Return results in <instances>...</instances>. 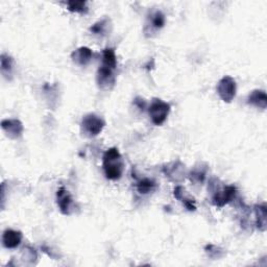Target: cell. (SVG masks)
<instances>
[{
    "label": "cell",
    "instance_id": "4fadbf2b",
    "mask_svg": "<svg viewBox=\"0 0 267 267\" xmlns=\"http://www.w3.org/2000/svg\"><path fill=\"white\" fill-rule=\"evenodd\" d=\"M137 189H138L139 193L147 194L149 192H152L156 189V183L150 179L144 178L138 182V184H137Z\"/></svg>",
    "mask_w": 267,
    "mask_h": 267
},
{
    "label": "cell",
    "instance_id": "7a4b0ae2",
    "mask_svg": "<svg viewBox=\"0 0 267 267\" xmlns=\"http://www.w3.org/2000/svg\"><path fill=\"white\" fill-rule=\"evenodd\" d=\"M170 112V105L161 99H155L154 102L151 103L148 114L150 116V119L152 123L156 125H161L163 124L165 120L167 119V116L169 115Z\"/></svg>",
    "mask_w": 267,
    "mask_h": 267
},
{
    "label": "cell",
    "instance_id": "3957f363",
    "mask_svg": "<svg viewBox=\"0 0 267 267\" xmlns=\"http://www.w3.org/2000/svg\"><path fill=\"white\" fill-rule=\"evenodd\" d=\"M104 127V121L95 114H89L82 120V133L88 137H95L102 133Z\"/></svg>",
    "mask_w": 267,
    "mask_h": 267
},
{
    "label": "cell",
    "instance_id": "9a60e30c",
    "mask_svg": "<svg viewBox=\"0 0 267 267\" xmlns=\"http://www.w3.org/2000/svg\"><path fill=\"white\" fill-rule=\"evenodd\" d=\"M151 24L155 28L159 29L162 28L165 24V16L162 12H156L154 15L151 16Z\"/></svg>",
    "mask_w": 267,
    "mask_h": 267
},
{
    "label": "cell",
    "instance_id": "7c38bea8",
    "mask_svg": "<svg viewBox=\"0 0 267 267\" xmlns=\"http://www.w3.org/2000/svg\"><path fill=\"white\" fill-rule=\"evenodd\" d=\"M103 65L110 67L112 69H115L117 66V59L115 51L112 48H106L103 53Z\"/></svg>",
    "mask_w": 267,
    "mask_h": 267
},
{
    "label": "cell",
    "instance_id": "ac0fdd59",
    "mask_svg": "<svg viewBox=\"0 0 267 267\" xmlns=\"http://www.w3.org/2000/svg\"><path fill=\"white\" fill-rule=\"evenodd\" d=\"M105 28H106V21L103 20V21L97 22V23H95L93 26H91L90 30L96 35H101V34L103 35L105 32Z\"/></svg>",
    "mask_w": 267,
    "mask_h": 267
},
{
    "label": "cell",
    "instance_id": "5bb4252c",
    "mask_svg": "<svg viewBox=\"0 0 267 267\" xmlns=\"http://www.w3.org/2000/svg\"><path fill=\"white\" fill-rule=\"evenodd\" d=\"M256 216H257V226L259 230L265 231L266 227V208L265 205H258L256 208Z\"/></svg>",
    "mask_w": 267,
    "mask_h": 267
},
{
    "label": "cell",
    "instance_id": "6da1fadb",
    "mask_svg": "<svg viewBox=\"0 0 267 267\" xmlns=\"http://www.w3.org/2000/svg\"><path fill=\"white\" fill-rule=\"evenodd\" d=\"M103 167L105 177L109 180L116 181L121 178L124 169V163L117 148L112 147L104 152L103 158Z\"/></svg>",
    "mask_w": 267,
    "mask_h": 267
},
{
    "label": "cell",
    "instance_id": "9c48e42d",
    "mask_svg": "<svg viewBox=\"0 0 267 267\" xmlns=\"http://www.w3.org/2000/svg\"><path fill=\"white\" fill-rule=\"evenodd\" d=\"M22 241V234L19 231L6 230L2 236V243L6 248H16Z\"/></svg>",
    "mask_w": 267,
    "mask_h": 267
},
{
    "label": "cell",
    "instance_id": "5b68a950",
    "mask_svg": "<svg viewBox=\"0 0 267 267\" xmlns=\"http://www.w3.org/2000/svg\"><path fill=\"white\" fill-rule=\"evenodd\" d=\"M236 195V188L234 186H226L221 190H218L212 197V203L216 207H224L225 205L230 203Z\"/></svg>",
    "mask_w": 267,
    "mask_h": 267
},
{
    "label": "cell",
    "instance_id": "30bf717a",
    "mask_svg": "<svg viewBox=\"0 0 267 267\" xmlns=\"http://www.w3.org/2000/svg\"><path fill=\"white\" fill-rule=\"evenodd\" d=\"M93 52L88 47H81L72 53L73 62L80 66H86L92 60Z\"/></svg>",
    "mask_w": 267,
    "mask_h": 267
},
{
    "label": "cell",
    "instance_id": "8fae6325",
    "mask_svg": "<svg viewBox=\"0 0 267 267\" xmlns=\"http://www.w3.org/2000/svg\"><path fill=\"white\" fill-rule=\"evenodd\" d=\"M247 103L256 108L265 110L267 106V96L265 91L263 90H255L248 96Z\"/></svg>",
    "mask_w": 267,
    "mask_h": 267
},
{
    "label": "cell",
    "instance_id": "ba28073f",
    "mask_svg": "<svg viewBox=\"0 0 267 267\" xmlns=\"http://www.w3.org/2000/svg\"><path fill=\"white\" fill-rule=\"evenodd\" d=\"M1 126L3 131L9 135L11 138H18L23 132V125L21 122L16 119H6L3 120Z\"/></svg>",
    "mask_w": 267,
    "mask_h": 267
},
{
    "label": "cell",
    "instance_id": "d6986e66",
    "mask_svg": "<svg viewBox=\"0 0 267 267\" xmlns=\"http://www.w3.org/2000/svg\"><path fill=\"white\" fill-rule=\"evenodd\" d=\"M135 103H136L137 105H138L139 108L142 109V110L145 109V106H146L145 102H144L143 99H141V98H136V99H135Z\"/></svg>",
    "mask_w": 267,
    "mask_h": 267
},
{
    "label": "cell",
    "instance_id": "e0dca14e",
    "mask_svg": "<svg viewBox=\"0 0 267 267\" xmlns=\"http://www.w3.org/2000/svg\"><path fill=\"white\" fill-rule=\"evenodd\" d=\"M12 63H13L12 58H10L9 56H5V55L1 56V70H2V73L11 74Z\"/></svg>",
    "mask_w": 267,
    "mask_h": 267
},
{
    "label": "cell",
    "instance_id": "2e32d148",
    "mask_svg": "<svg viewBox=\"0 0 267 267\" xmlns=\"http://www.w3.org/2000/svg\"><path fill=\"white\" fill-rule=\"evenodd\" d=\"M68 10L76 13H83L87 11V5L85 1H69L67 3Z\"/></svg>",
    "mask_w": 267,
    "mask_h": 267
},
{
    "label": "cell",
    "instance_id": "277c9868",
    "mask_svg": "<svg viewBox=\"0 0 267 267\" xmlns=\"http://www.w3.org/2000/svg\"><path fill=\"white\" fill-rule=\"evenodd\" d=\"M217 92L226 103H231L236 95V82L231 76H225L217 85Z\"/></svg>",
    "mask_w": 267,
    "mask_h": 267
},
{
    "label": "cell",
    "instance_id": "52a82bcc",
    "mask_svg": "<svg viewBox=\"0 0 267 267\" xmlns=\"http://www.w3.org/2000/svg\"><path fill=\"white\" fill-rule=\"evenodd\" d=\"M57 200H58V205H59L61 212H62L65 215H69L71 213L73 200H72L70 193L68 192L64 187H61L58 190Z\"/></svg>",
    "mask_w": 267,
    "mask_h": 267
},
{
    "label": "cell",
    "instance_id": "8992f818",
    "mask_svg": "<svg viewBox=\"0 0 267 267\" xmlns=\"http://www.w3.org/2000/svg\"><path fill=\"white\" fill-rule=\"evenodd\" d=\"M114 69L110 67L102 65L97 71V83L103 89H110L115 83V75Z\"/></svg>",
    "mask_w": 267,
    "mask_h": 267
}]
</instances>
